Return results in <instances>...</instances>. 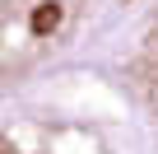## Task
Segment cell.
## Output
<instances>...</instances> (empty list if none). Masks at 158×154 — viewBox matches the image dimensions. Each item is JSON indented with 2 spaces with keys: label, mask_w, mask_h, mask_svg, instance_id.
<instances>
[{
  "label": "cell",
  "mask_w": 158,
  "mask_h": 154,
  "mask_svg": "<svg viewBox=\"0 0 158 154\" xmlns=\"http://www.w3.org/2000/svg\"><path fill=\"white\" fill-rule=\"evenodd\" d=\"M56 28H60V5H56V0L37 5V10H33V33H37V37H51Z\"/></svg>",
  "instance_id": "obj_1"
}]
</instances>
